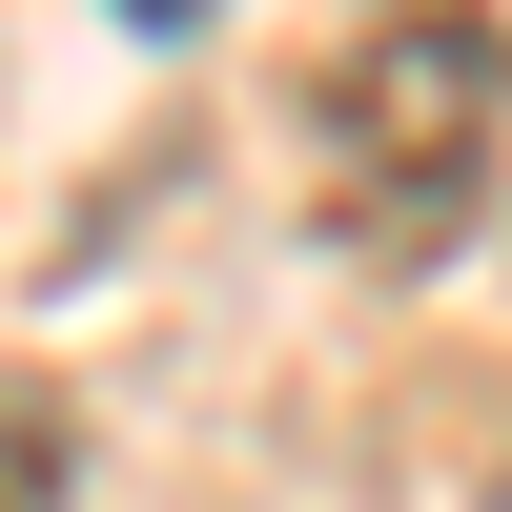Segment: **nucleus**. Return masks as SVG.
I'll return each mask as SVG.
<instances>
[{
    "label": "nucleus",
    "mask_w": 512,
    "mask_h": 512,
    "mask_svg": "<svg viewBox=\"0 0 512 512\" xmlns=\"http://www.w3.org/2000/svg\"><path fill=\"white\" fill-rule=\"evenodd\" d=\"M308 144H328V246L349 267H431L512 185V41L472 0H410V21H369L308 82Z\"/></svg>",
    "instance_id": "f257e3e1"
},
{
    "label": "nucleus",
    "mask_w": 512,
    "mask_h": 512,
    "mask_svg": "<svg viewBox=\"0 0 512 512\" xmlns=\"http://www.w3.org/2000/svg\"><path fill=\"white\" fill-rule=\"evenodd\" d=\"M82 492V410L62 390H0V512H62Z\"/></svg>",
    "instance_id": "f03ea898"
},
{
    "label": "nucleus",
    "mask_w": 512,
    "mask_h": 512,
    "mask_svg": "<svg viewBox=\"0 0 512 512\" xmlns=\"http://www.w3.org/2000/svg\"><path fill=\"white\" fill-rule=\"evenodd\" d=\"M123 21H205V0H123Z\"/></svg>",
    "instance_id": "7ed1b4c3"
},
{
    "label": "nucleus",
    "mask_w": 512,
    "mask_h": 512,
    "mask_svg": "<svg viewBox=\"0 0 512 512\" xmlns=\"http://www.w3.org/2000/svg\"><path fill=\"white\" fill-rule=\"evenodd\" d=\"M492 512H512V492H492Z\"/></svg>",
    "instance_id": "20e7f679"
}]
</instances>
